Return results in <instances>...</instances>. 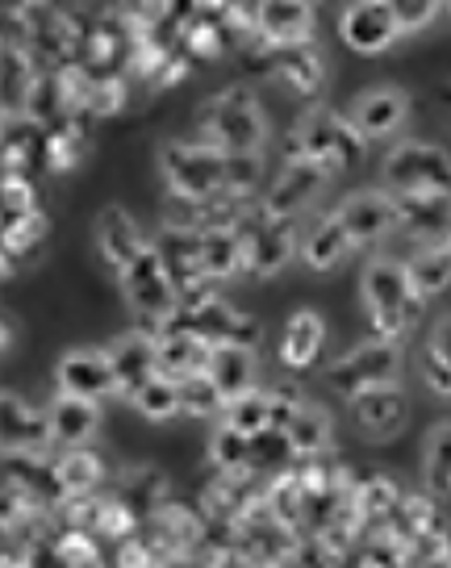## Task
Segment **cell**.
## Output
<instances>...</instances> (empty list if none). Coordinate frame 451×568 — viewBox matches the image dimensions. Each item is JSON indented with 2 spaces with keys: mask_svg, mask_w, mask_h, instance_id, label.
<instances>
[{
  "mask_svg": "<svg viewBox=\"0 0 451 568\" xmlns=\"http://www.w3.org/2000/svg\"><path fill=\"white\" fill-rule=\"evenodd\" d=\"M47 414H51V439L63 447H84L101 430V402L92 397L59 393Z\"/></svg>",
  "mask_w": 451,
  "mask_h": 568,
  "instance_id": "obj_19",
  "label": "cell"
},
{
  "mask_svg": "<svg viewBox=\"0 0 451 568\" xmlns=\"http://www.w3.org/2000/svg\"><path fill=\"white\" fill-rule=\"evenodd\" d=\"M130 406L139 409L143 418H151V423H167V418H176V414H181V381L155 373L143 389L130 397Z\"/></svg>",
  "mask_w": 451,
  "mask_h": 568,
  "instance_id": "obj_32",
  "label": "cell"
},
{
  "mask_svg": "<svg viewBox=\"0 0 451 568\" xmlns=\"http://www.w3.org/2000/svg\"><path fill=\"white\" fill-rule=\"evenodd\" d=\"M309 0H264L259 4V30L276 42H306L309 34Z\"/></svg>",
  "mask_w": 451,
  "mask_h": 568,
  "instance_id": "obj_28",
  "label": "cell"
},
{
  "mask_svg": "<svg viewBox=\"0 0 451 568\" xmlns=\"http://www.w3.org/2000/svg\"><path fill=\"white\" fill-rule=\"evenodd\" d=\"M255 347L247 343H214L209 347V364L205 373L214 376V385L222 389V397H238L243 389L255 385Z\"/></svg>",
  "mask_w": 451,
  "mask_h": 568,
  "instance_id": "obj_22",
  "label": "cell"
},
{
  "mask_svg": "<svg viewBox=\"0 0 451 568\" xmlns=\"http://www.w3.org/2000/svg\"><path fill=\"white\" fill-rule=\"evenodd\" d=\"M363 146H368V139L351 125V118H339V113H309L301 125V155L322 160L330 172L360 163Z\"/></svg>",
  "mask_w": 451,
  "mask_h": 568,
  "instance_id": "obj_7",
  "label": "cell"
},
{
  "mask_svg": "<svg viewBox=\"0 0 451 568\" xmlns=\"http://www.w3.org/2000/svg\"><path fill=\"white\" fill-rule=\"evenodd\" d=\"M351 239H347L344 222H339V213H322L318 222H309V231L301 234V264L309 272H330V267H339L351 255Z\"/></svg>",
  "mask_w": 451,
  "mask_h": 568,
  "instance_id": "obj_20",
  "label": "cell"
},
{
  "mask_svg": "<svg viewBox=\"0 0 451 568\" xmlns=\"http://www.w3.org/2000/svg\"><path fill=\"white\" fill-rule=\"evenodd\" d=\"M351 418L368 439H393L401 426L410 423V397L401 389V381H385V385L351 393Z\"/></svg>",
  "mask_w": 451,
  "mask_h": 568,
  "instance_id": "obj_11",
  "label": "cell"
},
{
  "mask_svg": "<svg viewBox=\"0 0 451 568\" xmlns=\"http://www.w3.org/2000/svg\"><path fill=\"white\" fill-rule=\"evenodd\" d=\"M398 506H401L398 485L385 477L363 480L360 489H356V501H351V510H356V515H368V518H389Z\"/></svg>",
  "mask_w": 451,
  "mask_h": 568,
  "instance_id": "obj_36",
  "label": "cell"
},
{
  "mask_svg": "<svg viewBox=\"0 0 451 568\" xmlns=\"http://www.w3.org/2000/svg\"><path fill=\"white\" fill-rule=\"evenodd\" d=\"M259 180V151L226 155V193H252Z\"/></svg>",
  "mask_w": 451,
  "mask_h": 568,
  "instance_id": "obj_38",
  "label": "cell"
},
{
  "mask_svg": "<svg viewBox=\"0 0 451 568\" xmlns=\"http://www.w3.org/2000/svg\"><path fill=\"white\" fill-rule=\"evenodd\" d=\"M385 193H451V155L434 142H398L380 168Z\"/></svg>",
  "mask_w": 451,
  "mask_h": 568,
  "instance_id": "obj_3",
  "label": "cell"
},
{
  "mask_svg": "<svg viewBox=\"0 0 451 568\" xmlns=\"http://www.w3.org/2000/svg\"><path fill=\"white\" fill-rule=\"evenodd\" d=\"M155 251L163 255V264L176 276V284L205 276V267H201V231H163L155 239Z\"/></svg>",
  "mask_w": 451,
  "mask_h": 568,
  "instance_id": "obj_29",
  "label": "cell"
},
{
  "mask_svg": "<svg viewBox=\"0 0 451 568\" xmlns=\"http://www.w3.org/2000/svg\"><path fill=\"white\" fill-rule=\"evenodd\" d=\"M322 338H326V322L314 314V310H297L285 326V338H280V359L285 368H309L318 352H322Z\"/></svg>",
  "mask_w": 451,
  "mask_h": 568,
  "instance_id": "obj_23",
  "label": "cell"
},
{
  "mask_svg": "<svg viewBox=\"0 0 451 568\" xmlns=\"http://www.w3.org/2000/svg\"><path fill=\"white\" fill-rule=\"evenodd\" d=\"M109 352L113 364V381H117V397H134L143 389L151 376L160 373V359H155V335H122Z\"/></svg>",
  "mask_w": 451,
  "mask_h": 568,
  "instance_id": "obj_16",
  "label": "cell"
},
{
  "mask_svg": "<svg viewBox=\"0 0 451 568\" xmlns=\"http://www.w3.org/2000/svg\"><path fill=\"white\" fill-rule=\"evenodd\" d=\"M222 423L238 426L243 435H259V430H268L271 426V393L264 389H243L238 397H226V406H222Z\"/></svg>",
  "mask_w": 451,
  "mask_h": 568,
  "instance_id": "obj_31",
  "label": "cell"
},
{
  "mask_svg": "<svg viewBox=\"0 0 451 568\" xmlns=\"http://www.w3.org/2000/svg\"><path fill=\"white\" fill-rule=\"evenodd\" d=\"M201 267L205 276L214 281H226L243 267V234L230 231V226H209L201 231Z\"/></svg>",
  "mask_w": 451,
  "mask_h": 568,
  "instance_id": "obj_27",
  "label": "cell"
},
{
  "mask_svg": "<svg viewBox=\"0 0 451 568\" xmlns=\"http://www.w3.org/2000/svg\"><path fill=\"white\" fill-rule=\"evenodd\" d=\"M243 234V267L252 276H276L280 267L293 260L297 251V234H293V217H271L259 213Z\"/></svg>",
  "mask_w": 451,
  "mask_h": 568,
  "instance_id": "obj_10",
  "label": "cell"
},
{
  "mask_svg": "<svg viewBox=\"0 0 451 568\" xmlns=\"http://www.w3.org/2000/svg\"><path fill=\"white\" fill-rule=\"evenodd\" d=\"M9 343H13V335H9V322L0 318V355L9 352Z\"/></svg>",
  "mask_w": 451,
  "mask_h": 568,
  "instance_id": "obj_41",
  "label": "cell"
},
{
  "mask_svg": "<svg viewBox=\"0 0 451 568\" xmlns=\"http://www.w3.org/2000/svg\"><path fill=\"white\" fill-rule=\"evenodd\" d=\"M54 389L72 393V397H92V402H105L117 393V381H113V364H109V352L101 347H75L59 359L54 368Z\"/></svg>",
  "mask_w": 451,
  "mask_h": 568,
  "instance_id": "obj_13",
  "label": "cell"
},
{
  "mask_svg": "<svg viewBox=\"0 0 451 568\" xmlns=\"http://www.w3.org/2000/svg\"><path fill=\"white\" fill-rule=\"evenodd\" d=\"M335 213L344 222L351 247H377L398 231V205H393V193H385V189L351 193Z\"/></svg>",
  "mask_w": 451,
  "mask_h": 568,
  "instance_id": "obj_9",
  "label": "cell"
},
{
  "mask_svg": "<svg viewBox=\"0 0 451 568\" xmlns=\"http://www.w3.org/2000/svg\"><path fill=\"white\" fill-rule=\"evenodd\" d=\"M330 414L322 406H314V402H297L289 414V423H285V439H289L293 456H322L326 447H330Z\"/></svg>",
  "mask_w": 451,
  "mask_h": 568,
  "instance_id": "obj_24",
  "label": "cell"
},
{
  "mask_svg": "<svg viewBox=\"0 0 451 568\" xmlns=\"http://www.w3.org/2000/svg\"><path fill=\"white\" fill-rule=\"evenodd\" d=\"M422 381H427V389H431V393H439V397H451V364L434 352L431 343H427V352H422Z\"/></svg>",
  "mask_w": 451,
  "mask_h": 568,
  "instance_id": "obj_39",
  "label": "cell"
},
{
  "mask_svg": "<svg viewBox=\"0 0 451 568\" xmlns=\"http://www.w3.org/2000/svg\"><path fill=\"white\" fill-rule=\"evenodd\" d=\"M117 281H122L126 302L134 305L139 314H146L151 322H167L181 310V284L167 272L155 243H146V247L117 272Z\"/></svg>",
  "mask_w": 451,
  "mask_h": 568,
  "instance_id": "obj_4",
  "label": "cell"
},
{
  "mask_svg": "<svg viewBox=\"0 0 451 568\" xmlns=\"http://www.w3.org/2000/svg\"><path fill=\"white\" fill-rule=\"evenodd\" d=\"M360 297L368 318H372V331L380 338H398V343L414 331V322L422 318V302H427L410 288L406 264L389 260V255H377L372 264L363 267Z\"/></svg>",
  "mask_w": 451,
  "mask_h": 568,
  "instance_id": "obj_1",
  "label": "cell"
},
{
  "mask_svg": "<svg viewBox=\"0 0 451 568\" xmlns=\"http://www.w3.org/2000/svg\"><path fill=\"white\" fill-rule=\"evenodd\" d=\"M209 456H214L217 468H226V473H243V468L252 464V435H243L238 426L222 423L214 430V439H209Z\"/></svg>",
  "mask_w": 451,
  "mask_h": 568,
  "instance_id": "obj_34",
  "label": "cell"
},
{
  "mask_svg": "<svg viewBox=\"0 0 451 568\" xmlns=\"http://www.w3.org/2000/svg\"><path fill=\"white\" fill-rule=\"evenodd\" d=\"M143 247H146L143 231H139V222H134L122 205L101 210V217H96V251H101V260H105L113 272H122Z\"/></svg>",
  "mask_w": 451,
  "mask_h": 568,
  "instance_id": "obj_18",
  "label": "cell"
},
{
  "mask_svg": "<svg viewBox=\"0 0 451 568\" xmlns=\"http://www.w3.org/2000/svg\"><path fill=\"white\" fill-rule=\"evenodd\" d=\"M401 343L398 338H368L360 347H351L347 355H339L335 364H330V373L326 381L335 385V389L351 397V393L368 389V385H385V381H401Z\"/></svg>",
  "mask_w": 451,
  "mask_h": 568,
  "instance_id": "obj_6",
  "label": "cell"
},
{
  "mask_svg": "<svg viewBox=\"0 0 451 568\" xmlns=\"http://www.w3.org/2000/svg\"><path fill=\"white\" fill-rule=\"evenodd\" d=\"M280 75L289 80L297 92H314L318 84H322V54L314 51H289V59H285V68H280Z\"/></svg>",
  "mask_w": 451,
  "mask_h": 568,
  "instance_id": "obj_37",
  "label": "cell"
},
{
  "mask_svg": "<svg viewBox=\"0 0 451 568\" xmlns=\"http://www.w3.org/2000/svg\"><path fill=\"white\" fill-rule=\"evenodd\" d=\"M209 338L205 335H193V331H181V326H172V331H163L155 338V359H160V373L172 376V381H184L188 373H201L205 364H209Z\"/></svg>",
  "mask_w": 451,
  "mask_h": 568,
  "instance_id": "obj_21",
  "label": "cell"
},
{
  "mask_svg": "<svg viewBox=\"0 0 451 568\" xmlns=\"http://www.w3.org/2000/svg\"><path fill=\"white\" fill-rule=\"evenodd\" d=\"M448 18H451V0H448Z\"/></svg>",
  "mask_w": 451,
  "mask_h": 568,
  "instance_id": "obj_42",
  "label": "cell"
},
{
  "mask_svg": "<svg viewBox=\"0 0 451 568\" xmlns=\"http://www.w3.org/2000/svg\"><path fill=\"white\" fill-rule=\"evenodd\" d=\"M222 406H226V397H222V389L214 385V376L205 373H188L181 381V414H188V418H214V414H222Z\"/></svg>",
  "mask_w": 451,
  "mask_h": 568,
  "instance_id": "obj_33",
  "label": "cell"
},
{
  "mask_svg": "<svg viewBox=\"0 0 451 568\" xmlns=\"http://www.w3.org/2000/svg\"><path fill=\"white\" fill-rule=\"evenodd\" d=\"M406 122H410V92L398 89V84L363 89L360 97H356V105H351V125H356L368 142L398 134Z\"/></svg>",
  "mask_w": 451,
  "mask_h": 568,
  "instance_id": "obj_14",
  "label": "cell"
},
{
  "mask_svg": "<svg viewBox=\"0 0 451 568\" xmlns=\"http://www.w3.org/2000/svg\"><path fill=\"white\" fill-rule=\"evenodd\" d=\"M448 247H451V239H448Z\"/></svg>",
  "mask_w": 451,
  "mask_h": 568,
  "instance_id": "obj_43",
  "label": "cell"
},
{
  "mask_svg": "<svg viewBox=\"0 0 451 568\" xmlns=\"http://www.w3.org/2000/svg\"><path fill=\"white\" fill-rule=\"evenodd\" d=\"M205 125L214 134V146L226 151V155H247V151H259L264 139H268V122H264V109L247 89H226L222 97L209 101V113H205Z\"/></svg>",
  "mask_w": 451,
  "mask_h": 568,
  "instance_id": "obj_5",
  "label": "cell"
},
{
  "mask_svg": "<svg viewBox=\"0 0 451 568\" xmlns=\"http://www.w3.org/2000/svg\"><path fill=\"white\" fill-rule=\"evenodd\" d=\"M406 276H410V288L418 297H434L451 284V247L448 243H427L422 251L410 255L406 264Z\"/></svg>",
  "mask_w": 451,
  "mask_h": 568,
  "instance_id": "obj_26",
  "label": "cell"
},
{
  "mask_svg": "<svg viewBox=\"0 0 451 568\" xmlns=\"http://www.w3.org/2000/svg\"><path fill=\"white\" fill-rule=\"evenodd\" d=\"M160 168L176 196L209 201L226 193V151H217L214 142H163Z\"/></svg>",
  "mask_w": 451,
  "mask_h": 568,
  "instance_id": "obj_2",
  "label": "cell"
},
{
  "mask_svg": "<svg viewBox=\"0 0 451 568\" xmlns=\"http://www.w3.org/2000/svg\"><path fill=\"white\" fill-rule=\"evenodd\" d=\"M385 9L393 13L401 38H410V34L431 30L434 21H439V13L448 9V0H385Z\"/></svg>",
  "mask_w": 451,
  "mask_h": 568,
  "instance_id": "obj_35",
  "label": "cell"
},
{
  "mask_svg": "<svg viewBox=\"0 0 451 568\" xmlns=\"http://www.w3.org/2000/svg\"><path fill=\"white\" fill-rule=\"evenodd\" d=\"M101 477H105V464H101L96 452H89V444L68 447V452L54 460V485L68 497H89L92 489L101 485Z\"/></svg>",
  "mask_w": 451,
  "mask_h": 568,
  "instance_id": "obj_25",
  "label": "cell"
},
{
  "mask_svg": "<svg viewBox=\"0 0 451 568\" xmlns=\"http://www.w3.org/2000/svg\"><path fill=\"white\" fill-rule=\"evenodd\" d=\"M431 347H434V352H439V355H443V359H448V364H451V314H448V318H439V322H434V331H431Z\"/></svg>",
  "mask_w": 451,
  "mask_h": 568,
  "instance_id": "obj_40",
  "label": "cell"
},
{
  "mask_svg": "<svg viewBox=\"0 0 451 568\" xmlns=\"http://www.w3.org/2000/svg\"><path fill=\"white\" fill-rule=\"evenodd\" d=\"M326 176H330V168L322 160H314V155H301V160H293L280 180L271 184L268 201H264V213L271 217H297V213L306 210L314 196L326 189Z\"/></svg>",
  "mask_w": 451,
  "mask_h": 568,
  "instance_id": "obj_15",
  "label": "cell"
},
{
  "mask_svg": "<svg viewBox=\"0 0 451 568\" xmlns=\"http://www.w3.org/2000/svg\"><path fill=\"white\" fill-rule=\"evenodd\" d=\"M422 480L434 497H451V423H434L422 444Z\"/></svg>",
  "mask_w": 451,
  "mask_h": 568,
  "instance_id": "obj_30",
  "label": "cell"
},
{
  "mask_svg": "<svg viewBox=\"0 0 451 568\" xmlns=\"http://www.w3.org/2000/svg\"><path fill=\"white\" fill-rule=\"evenodd\" d=\"M339 38L356 54H380L401 38L393 13L385 9V0H351L339 13Z\"/></svg>",
  "mask_w": 451,
  "mask_h": 568,
  "instance_id": "obj_12",
  "label": "cell"
},
{
  "mask_svg": "<svg viewBox=\"0 0 451 568\" xmlns=\"http://www.w3.org/2000/svg\"><path fill=\"white\" fill-rule=\"evenodd\" d=\"M398 205V226H406L418 239L448 243L451 239V193H410L393 196Z\"/></svg>",
  "mask_w": 451,
  "mask_h": 568,
  "instance_id": "obj_17",
  "label": "cell"
},
{
  "mask_svg": "<svg viewBox=\"0 0 451 568\" xmlns=\"http://www.w3.org/2000/svg\"><path fill=\"white\" fill-rule=\"evenodd\" d=\"M51 444V414L30 406L18 393L0 389V452H9V456H42Z\"/></svg>",
  "mask_w": 451,
  "mask_h": 568,
  "instance_id": "obj_8",
  "label": "cell"
}]
</instances>
